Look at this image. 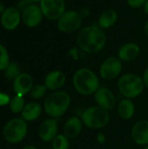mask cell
<instances>
[{"mask_svg": "<svg viewBox=\"0 0 148 149\" xmlns=\"http://www.w3.org/2000/svg\"><path fill=\"white\" fill-rule=\"evenodd\" d=\"M24 106H25V101L24 96L16 94L11 98L10 102L9 104V108L13 113H21Z\"/></svg>", "mask_w": 148, "mask_h": 149, "instance_id": "cell-22", "label": "cell"}, {"mask_svg": "<svg viewBox=\"0 0 148 149\" xmlns=\"http://www.w3.org/2000/svg\"><path fill=\"white\" fill-rule=\"evenodd\" d=\"M120 117L123 120H130L135 113V105L131 99H123L117 106Z\"/></svg>", "mask_w": 148, "mask_h": 149, "instance_id": "cell-20", "label": "cell"}, {"mask_svg": "<svg viewBox=\"0 0 148 149\" xmlns=\"http://www.w3.org/2000/svg\"><path fill=\"white\" fill-rule=\"evenodd\" d=\"M31 3H32L31 1L29 0H20L18 3H17V9L20 11V10H24L27 6H29Z\"/></svg>", "mask_w": 148, "mask_h": 149, "instance_id": "cell-29", "label": "cell"}, {"mask_svg": "<svg viewBox=\"0 0 148 149\" xmlns=\"http://www.w3.org/2000/svg\"><path fill=\"white\" fill-rule=\"evenodd\" d=\"M71 105V96L64 91H55L44 102V109L50 118L57 119L64 115Z\"/></svg>", "mask_w": 148, "mask_h": 149, "instance_id": "cell-3", "label": "cell"}, {"mask_svg": "<svg viewBox=\"0 0 148 149\" xmlns=\"http://www.w3.org/2000/svg\"><path fill=\"white\" fill-rule=\"evenodd\" d=\"M47 90L48 89L46 88V86H44V84H37V85H34L33 87H32V89L30 92V96L33 100L42 99L45 95Z\"/></svg>", "mask_w": 148, "mask_h": 149, "instance_id": "cell-25", "label": "cell"}, {"mask_svg": "<svg viewBox=\"0 0 148 149\" xmlns=\"http://www.w3.org/2000/svg\"><path fill=\"white\" fill-rule=\"evenodd\" d=\"M39 6L43 15L50 20H58L65 12V0H41Z\"/></svg>", "mask_w": 148, "mask_h": 149, "instance_id": "cell-8", "label": "cell"}, {"mask_svg": "<svg viewBox=\"0 0 148 149\" xmlns=\"http://www.w3.org/2000/svg\"><path fill=\"white\" fill-rule=\"evenodd\" d=\"M43 12L39 5L31 3L22 11V20L30 28L38 26L43 19Z\"/></svg>", "mask_w": 148, "mask_h": 149, "instance_id": "cell-10", "label": "cell"}, {"mask_svg": "<svg viewBox=\"0 0 148 149\" xmlns=\"http://www.w3.org/2000/svg\"><path fill=\"white\" fill-rule=\"evenodd\" d=\"M118 19V13L113 9L106 10L101 13L99 18V26L101 29H109L115 24Z\"/></svg>", "mask_w": 148, "mask_h": 149, "instance_id": "cell-21", "label": "cell"}, {"mask_svg": "<svg viewBox=\"0 0 148 149\" xmlns=\"http://www.w3.org/2000/svg\"><path fill=\"white\" fill-rule=\"evenodd\" d=\"M34 86L32 77L26 72H21L13 81L12 88L17 95L24 96L30 93Z\"/></svg>", "mask_w": 148, "mask_h": 149, "instance_id": "cell-13", "label": "cell"}, {"mask_svg": "<svg viewBox=\"0 0 148 149\" xmlns=\"http://www.w3.org/2000/svg\"><path fill=\"white\" fill-rule=\"evenodd\" d=\"M96 140H97V141H98L99 144H104V143L106 142V135L104 134V133H102V132H99V133L97 134Z\"/></svg>", "mask_w": 148, "mask_h": 149, "instance_id": "cell-30", "label": "cell"}, {"mask_svg": "<svg viewBox=\"0 0 148 149\" xmlns=\"http://www.w3.org/2000/svg\"><path fill=\"white\" fill-rule=\"evenodd\" d=\"M94 100L97 106L110 111L116 106V98L114 93L106 87H99L94 93Z\"/></svg>", "mask_w": 148, "mask_h": 149, "instance_id": "cell-11", "label": "cell"}, {"mask_svg": "<svg viewBox=\"0 0 148 149\" xmlns=\"http://www.w3.org/2000/svg\"><path fill=\"white\" fill-rule=\"evenodd\" d=\"M145 85L140 76L135 73H126L118 80V88L120 93L126 99H134L139 97Z\"/></svg>", "mask_w": 148, "mask_h": 149, "instance_id": "cell-4", "label": "cell"}, {"mask_svg": "<svg viewBox=\"0 0 148 149\" xmlns=\"http://www.w3.org/2000/svg\"><path fill=\"white\" fill-rule=\"evenodd\" d=\"M4 10H5V9H4V5L0 2V14H2V13L4 11Z\"/></svg>", "mask_w": 148, "mask_h": 149, "instance_id": "cell-36", "label": "cell"}, {"mask_svg": "<svg viewBox=\"0 0 148 149\" xmlns=\"http://www.w3.org/2000/svg\"><path fill=\"white\" fill-rule=\"evenodd\" d=\"M144 31H145L146 36L148 38V20L146 22V24H145V26H144Z\"/></svg>", "mask_w": 148, "mask_h": 149, "instance_id": "cell-33", "label": "cell"}, {"mask_svg": "<svg viewBox=\"0 0 148 149\" xmlns=\"http://www.w3.org/2000/svg\"><path fill=\"white\" fill-rule=\"evenodd\" d=\"M10 62V56L7 49L0 44V71H3Z\"/></svg>", "mask_w": 148, "mask_h": 149, "instance_id": "cell-26", "label": "cell"}, {"mask_svg": "<svg viewBox=\"0 0 148 149\" xmlns=\"http://www.w3.org/2000/svg\"><path fill=\"white\" fill-rule=\"evenodd\" d=\"M144 10H145L146 14L148 15V0L145 3V4H144Z\"/></svg>", "mask_w": 148, "mask_h": 149, "instance_id": "cell-34", "label": "cell"}, {"mask_svg": "<svg viewBox=\"0 0 148 149\" xmlns=\"http://www.w3.org/2000/svg\"><path fill=\"white\" fill-rule=\"evenodd\" d=\"M106 36L99 25H90L83 28L78 34L79 47L87 53H97L106 45Z\"/></svg>", "mask_w": 148, "mask_h": 149, "instance_id": "cell-1", "label": "cell"}, {"mask_svg": "<svg viewBox=\"0 0 148 149\" xmlns=\"http://www.w3.org/2000/svg\"><path fill=\"white\" fill-rule=\"evenodd\" d=\"M142 79H143V82H144L145 86H147L148 88V67L145 70V72H144V73H143Z\"/></svg>", "mask_w": 148, "mask_h": 149, "instance_id": "cell-31", "label": "cell"}, {"mask_svg": "<svg viewBox=\"0 0 148 149\" xmlns=\"http://www.w3.org/2000/svg\"><path fill=\"white\" fill-rule=\"evenodd\" d=\"M144 149H148V145H147V146H145V148H144Z\"/></svg>", "mask_w": 148, "mask_h": 149, "instance_id": "cell-38", "label": "cell"}, {"mask_svg": "<svg viewBox=\"0 0 148 149\" xmlns=\"http://www.w3.org/2000/svg\"><path fill=\"white\" fill-rule=\"evenodd\" d=\"M147 0H127V3L132 8H139L145 4Z\"/></svg>", "mask_w": 148, "mask_h": 149, "instance_id": "cell-28", "label": "cell"}, {"mask_svg": "<svg viewBox=\"0 0 148 149\" xmlns=\"http://www.w3.org/2000/svg\"><path fill=\"white\" fill-rule=\"evenodd\" d=\"M22 16L20 15V11L15 7H9L4 10V11L1 14V24L2 26L8 31L15 30L18 24H20Z\"/></svg>", "mask_w": 148, "mask_h": 149, "instance_id": "cell-14", "label": "cell"}, {"mask_svg": "<svg viewBox=\"0 0 148 149\" xmlns=\"http://www.w3.org/2000/svg\"><path fill=\"white\" fill-rule=\"evenodd\" d=\"M75 91L82 96L94 94L99 88V80L96 73L89 68L77 70L72 78Z\"/></svg>", "mask_w": 148, "mask_h": 149, "instance_id": "cell-2", "label": "cell"}, {"mask_svg": "<svg viewBox=\"0 0 148 149\" xmlns=\"http://www.w3.org/2000/svg\"><path fill=\"white\" fill-rule=\"evenodd\" d=\"M21 73L19 65L13 61H10L7 67L3 70V75L6 79L13 81Z\"/></svg>", "mask_w": 148, "mask_h": 149, "instance_id": "cell-23", "label": "cell"}, {"mask_svg": "<svg viewBox=\"0 0 148 149\" xmlns=\"http://www.w3.org/2000/svg\"><path fill=\"white\" fill-rule=\"evenodd\" d=\"M29 1H31V3H40L41 0H29Z\"/></svg>", "mask_w": 148, "mask_h": 149, "instance_id": "cell-37", "label": "cell"}, {"mask_svg": "<svg viewBox=\"0 0 148 149\" xmlns=\"http://www.w3.org/2000/svg\"><path fill=\"white\" fill-rule=\"evenodd\" d=\"M122 71V63L118 57L107 58L99 67V75L106 80L116 79Z\"/></svg>", "mask_w": 148, "mask_h": 149, "instance_id": "cell-9", "label": "cell"}, {"mask_svg": "<svg viewBox=\"0 0 148 149\" xmlns=\"http://www.w3.org/2000/svg\"><path fill=\"white\" fill-rule=\"evenodd\" d=\"M66 77L65 73L61 71L55 70L50 72L44 78V86L48 90L51 91H58L60 89L65 83Z\"/></svg>", "mask_w": 148, "mask_h": 149, "instance_id": "cell-17", "label": "cell"}, {"mask_svg": "<svg viewBox=\"0 0 148 149\" xmlns=\"http://www.w3.org/2000/svg\"><path fill=\"white\" fill-rule=\"evenodd\" d=\"M10 100H11V98L10 97V95H8L5 93L0 92V107L9 106Z\"/></svg>", "mask_w": 148, "mask_h": 149, "instance_id": "cell-27", "label": "cell"}, {"mask_svg": "<svg viewBox=\"0 0 148 149\" xmlns=\"http://www.w3.org/2000/svg\"><path fill=\"white\" fill-rule=\"evenodd\" d=\"M140 52V46L135 43H126L123 45L119 52H118V58L121 61L130 62L134 60Z\"/></svg>", "mask_w": 148, "mask_h": 149, "instance_id": "cell-19", "label": "cell"}, {"mask_svg": "<svg viewBox=\"0 0 148 149\" xmlns=\"http://www.w3.org/2000/svg\"><path fill=\"white\" fill-rule=\"evenodd\" d=\"M132 138L140 146L148 145V120L137 121L132 128Z\"/></svg>", "mask_w": 148, "mask_h": 149, "instance_id": "cell-15", "label": "cell"}, {"mask_svg": "<svg viewBox=\"0 0 148 149\" xmlns=\"http://www.w3.org/2000/svg\"><path fill=\"white\" fill-rule=\"evenodd\" d=\"M82 24V17L74 10H65L58 19V28L62 32H72L77 31Z\"/></svg>", "mask_w": 148, "mask_h": 149, "instance_id": "cell-7", "label": "cell"}, {"mask_svg": "<svg viewBox=\"0 0 148 149\" xmlns=\"http://www.w3.org/2000/svg\"><path fill=\"white\" fill-rule=\"evenodd\" d=\"M58 121L56 119L49 118L44 120L38 127V136L41 141L44 142L52 141L53 139L58 135Z\"/></svg>", "mask_w": 148, "mask_h": 149, "instance_id": "cell-12", "label": "cell"}, {"mask_svg": "<svg viewBox=\"0 0 148 149\" xmlns=\"http://www.w3.org/2000/svg\"><path fill=\"white\" fill-rule=\"evenodd\" d=\"M79 12L80 16L82 17V18H83V17H86L89 16V14H90V11H89V10H88L87 8H83V9H81Z\"/></svg>", "mask_w": 148, "mask_h": 149, "instance_id": "cell-32", "label": "cell"}, {"mask_svg": "<svg viewBox=\"0 0 148 149\" xmlns=\"http://www.w3.org/2000/svg\"><path fill=\"white\" fill-rule=\"evenodd\" d=\"M52 149H69V139L64 134H58L51 141Z\"/></svg>", "mask_w": 148, "mask_h": 149, "instance_id": "cell-24", "label": "cell"}, {"mask_svg": "<svg viewBox=\"0 0 148 149\" xmlns=\"http://www.w3.org/2000/svg\"><path fill=\"white\" fill-rule=\"evenodd\" d=\"M28 133L27 122L22 118H13L3 127V136L10 144H17L24 141Z\"/></svg>", "mask_w": 148, "mask_h": 149, "instance_id": "cell-6", "label": "cell"}, {"mask_svg": "<svg viewBox=\"0 0 148 149\" xmlns=\"http://www.w3.org/2000/svg\"><path fill=\"white\" fill-rule=\"evenodd\" d=\"M43 107L37 101H31L25 104L21 112V118L26 122H32L37 120L42 114Z\"/></svg>", "mask_w": 148, "mask_h": 149, "instance_id": "cell-18", "label": "cell"}, {"mask_svg": "<svg viewBox=\"0 0 148 149\" xmlns=\"http://www.w3.org/2000/svg\"><path fill=\"white\" fill-rule=\"evenodd\" d=\"M23 149H38L35 146H33V145H27V146H25L24 148Z\"/></svg>", "mask_w": 148, "mask_h": 149, "instance_id": "cell-35", "label": "cell"}, {"mask_svg": "<svg viewBox=\"0 0 148 149\" xmlns=\"http://www.w3.org/2000/svg\"><path fill=\"white\" fill-rule=\"evenodd\" d=\"M83 121L81 118L77 116L71 117L67 119L63 127V134L66 136L69 140L75 139L79 135L83 128Z\"/></svg>", "mask_w": 148, "mask_h": 149, "instance_id": "cell-16", "label": "cell"}, {"mask_svg": "<svg viewBox=\"0 0 148 149\" xmlns=\"http://www.w3.org/2000/svg\"><path fill=\"white\" fill-rule=\"evenodd\" d=\"M83 124L90 129H100L105 127L110 121L109 111L99 107L93 106L86 108L81 114Z\"/></svg>", "mask_w": 148, "mask_h": 149, "instance_id": "cell-5", "label": "cell"}]
</instances>
